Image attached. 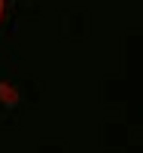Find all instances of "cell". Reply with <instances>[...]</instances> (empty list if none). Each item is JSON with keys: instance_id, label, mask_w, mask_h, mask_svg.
I'll use <instances>...</instances> for the list:
<instances>
[{"instance_id": "cell-1", "label": "cell", "mask_w": 143, "mask_h": 153, "mask_svg": "<svg viewBox=\"0 0 143 153\" xmlns=\"http://www.w3.org/2000/svg\"><path fill=\"white\" fill-rule=\"evenodd\" d=\"M0 98L9 101V104H15V89H9V86H0Z\"/></svg>"}, {"instance_id": "cell-2", "label": "cell", "mask_w": 143, "mask_h": 153, "mask_svg": "<svg viewBox=\"0 0 143 153\" xmlns=\"http://www.w3.org/2000/svg\"><path fill=\"white\" fill-rule=\"evenodd\" d=\"M3 9H6V0H0V19H3Z\"/></svg>"}]
</instances>
